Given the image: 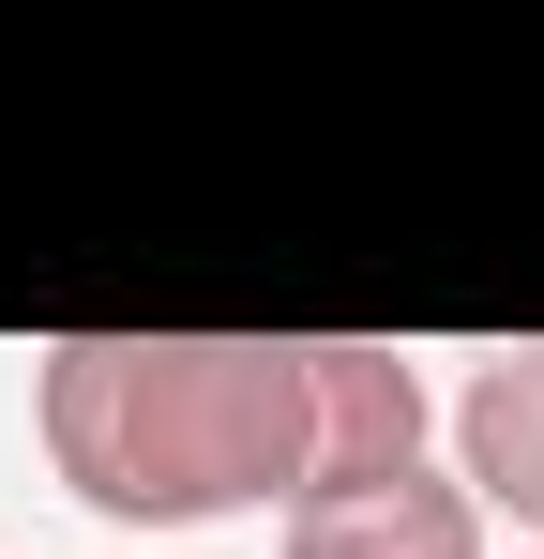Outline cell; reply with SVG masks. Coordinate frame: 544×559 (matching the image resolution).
I'll return each mask as SVG.
<instances>
[{"mask_svg": "<svg viewBox=\"0 0 544 559\" xmlns=\"http://www.w3.org/2000/svg\"><path fill=\"white\" fill-rule=\"evenodd\" d=\"M31 424L106 530L287 514L318 468V333H61L31 348Z\"/></svg>", "mask_w": 544, "mask_h": 559, "instance_id": "1", "label": "cell"}, {"mask_svg": "<svg viewBox=\"0 0 544 559\" xmlns=\"http://www.w3.org/2000/svg\"><path fill=\"white\" fill-rule=\"evenodd\" d=\"M424 439H439L424 364L409 348H363V333H318V468H303V499L393 484V468H424Z\"/></svg>", "mask_w": 544, "mask_h": 559, "instance_id": "2", "label": "cell"}, {"mask_svg": "<svg viewBox=\"0 0 544 559\" xmlns=\"http://www.w3.org/2000/svg\"><path fill=\"white\" fill-rule=\"evenodd\" d=\"M287 559H484V499L453 468H393L348 499H287Z\"/></svg>", "mask_w": 544, "mask_h": 559, "instance_id": "3", "label": "cell"}, {"mask_svg": "<svg viewBox=\"0 0 544 559\" xmlns=\"http://www.w3.org/2000/svg\"><path fill=\"white\" fill-rule=\"evenodd\" d=\"M453 484H469L484 514L544 530V333L469 364V393H453Z\"/></svg>", "mask_w": 544, "mask_h": 559, "instance_id": "4", "label": "cell"}]
</instances>
